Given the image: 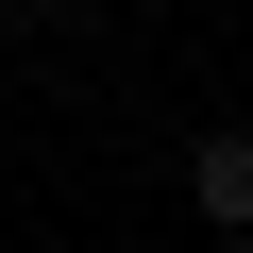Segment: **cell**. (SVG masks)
Returning a JSON list of instances; mask_svg holds the SVG:
<instances>
[{
    "instance_id": "1",
    "label": "cell",
    "mask_w": 253,
    "mask_h": 253,
    "mask_svg": "<svg viewBox=\"0 0 253 253\" xmlns=\"http://www.w3.org/2000/svg\"><path fill=\"white\" fill-rule=\"evenodd\" d=\"M186 203H203V236H236V219H253V118L186 135Z\"/></svg>"
},
{
    "instance_id": "2",
    "label": "cell",
    "mask_w": 253,
    "mask_h": 253,
    "mask_svg": "<svg viewBox=\"0 0 253 253\" xmlns=\"http://www.w3.org/2000/svg\"><path fill=\"white\" fill-rule=\"evenodd\" d=\"M17 17H68V0H17Z\"/></svg>"
},
{
    "instance_id": "3",
    "label": "cell",
    "mask_w": 253,
    "mask_h": 253,
    "mask_svg": "<svg viewBox=\"0 0 253 253\" xmlns=\"http://www.w3.org/2000/svg\"><path fill=\"white\" fill-rule=\"evenodd\" d=\"M219 253H253V219H236V236H219Z\"/></svg>"
}]
</instances>
